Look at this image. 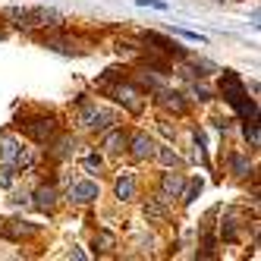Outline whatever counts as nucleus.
<instances>
[{
  "mask_svg": "<svg viewBox=\"0 0 261 261\" xmlns=\"http://www.w3.org/2000/svg\"><path fill=\"white\" fill-rule=\"evenodd\" d=\"M79 123L88 133H107V129L117 123V114L107 110V107L91 104V101H79Z\"/></svg>",
  "mask_w": 261,
  "mask_h": 261,
  "instance_id": "20e7f679",
  "label": "nucleus"
},
{
  "mask_svg": "<svg viewBox=\"0 0 261 261\" xmlns=\"http://www.w3.org/2000/svg\"><path fill=\"white\" fill-rule=\"evenodd\" d=\"M142 41H145V44H154V50L167 54V57H186L182 44H176V41H170V38H164V35H158V32H145Z\"/></svg>",
  "mask_w": 261,
  "mask_h": 261,
  "instance_id": "9d476101",
  "label": "nucleus"
},
{
  "mask_svg": "<svg viewBox=\"0 0 261 261\" xmlns=\"http://www.w3.org/2000/svg\"><path fill=\"white\" fill-rule=\"evenodd\" d=\"M19 126H22V133H25L32 142H38V145L54 142V139H57V133H60V123H57V117H54V114H35V117H25Z\"/></svg>",
  "mask_w": 261,
  "mask_h": 261,
  "instance_id": "7ed1b4c3",
  "label": "nucleus"
},
{
  "mask_svg": "<svg viewBox=\"0 0 261 261\" xmlns=\"http://www.w3.org/2000/svg\"><path fill=\"white\" fill-rule=\"evenodd\" d=\"M98 88L107 91L117 104H123L129 114H142V110H145V98H142V91L133 82H110V76H107V79L98 82Z\"/></svg>",
  "mask_w": 261,
  "mask_h": 261,
  "instance_id": "f03ea898",
  "label": "nucleus"
},
{
  "mask_svg": "<svg viewBox=\"0 0 261 261\" xmlns=\"http://www.w3.org/2000/svg\"><path fill=\"white\" fill-rule=\"evenodd\" d=\"M0 161H4V164H13L16 170H22V167L32 164L29 151L22 148V142L16 139V136H0Z\"/></svg>",
  "mask_w": 261,
  "mask_h": 261,
  "instance_id": "39448f33",
  "label": "nucleus"
},
{
  "mask_svg": "<svg viewBox=\"0 0 261 261\" xmlns=\"http://www.w3.org/2000/svg\"><path fill=\"white\" fill-rule=\"evenodd\" d=\"M242 133H246V142H249L252 148H258V120H246Z\"/></svg>",
  "mask_w": 261,
  "mask_h": 261,
  "instance_id": "412c9836",
  "label": "nucleus"
},
{
  "mask_svg": "<svg viewBox=\"0 0 261 261\" xmlns=\"http://www.w3.org/2000/svg\"><path fill=\"white\" fill-rule=\"evenodd\" d=\"M13 182H16V167H13V164H4V167H0V186H4V189H10Z\"/></svg>",
  "mask_w": 261,
  "mask_h": 261,
  "instance_id": "4be33fe9",
  "label": "nucleus"
},
{
  "mask_svg": "<svg viewBox=\"0 0 261 261\" xmlns=\"http://www.w3.org/2000/svg\"><path fill=\"white\" fill-rule=\"evenodd\" d=\"M230 170H233V176L246 179V176L252 173V164H249V158H246V154H233V158H230Z\"/></svg>",
  "mask_w": 261,
  "mask_h": 261,
  "instance_id": "a211bd4d",
  "label": "nucleus"
},
{
  "mask_svg": "<svg viewBox=\"0 0 261 261\" xmlns=\"http://www.w3.org/2000/svg\"><path fill=\"white\" fill-rule=\"evenodd\" d=\"M0 233H4L7 239H29V236H38L41 233V227H35V223H29V220H4V227H0Z\"/></svg>",
  "mask_w": 261,
  "mask_h": 261,
  "instance_id": "1a4fd4ad",
  "label": "nucleus"
},
{
  "mask_svg": "<svg viewBox=\"0 0 261 261\" xmlns=\"http://www.w3.org/2000/svg\"><path fill=\"white\" fill-rule=\"evenodd\" d=\"M101 164H104V161H101L98 154H88V158H85V167H88V170H101Z\"/></svg>",
  "mask_w": 261,
  "mask_h": 261,
  "instance_id": "b1692460",
  "label": "nucleus"
},
{
  "mask_svg": "<svg viewBox=\"0 0 261 261\" xmlns=\"http://www.w3.org/2000/svg\"><path fill=\"white\" fill-rule=\"evenodd\" d=\"M126 148H129V154H133L136 161H151L154 151H158V142L148 136V133H133V136H129V142H126Z\"/></svg>",
  "mask_w": 261,
  "mask_h": 261,
  "instance_id": "0eeeda50",
  "label": "nucleus"
},
{
  "mask_svg": "<svg viewBox=\"0 0 261 261\" xmlns=\"http://www.w3.org/2000/svg\"><path fill=\"white\" fill-rule=\"evenodd\" d=\"M182 186H186L182 173H179V170H170V167H167V173L161 176V195H164V198H179Z\"/></svg>",
  "mask_w": 261,
  "mask_h": 261,
  "instance_id": "f8f14e48",
  "label": "nucleus"
},
{
  "mask_svg": "<svg viewBox=\"0 0 261 261\" xmlns=\"http://www.w3.org/2000/svg\"><path fill=\"white\" fill-rule=\"evenodd\" d=\"M154 95H158V104L167 110V114H176V117H182L186 114V110H189V101H186V95H179V91H170V88H158L154 91Z\"/></svg>",
  "mask_w": 261,
  "mask_h": 261,
  "instance_id": "6e6552de",
  "label": "nucleus"
},
{
  "mask_svg": "<svg viewBox=\"0 0 261 261\" xmlns=\"http://www.w3.org/2000/svg\"><path fill=\"white\" fill-rule=\"evenodd\" d=\"M72 151H76V139H60L57 145H54V158L57 161H66V158H72Z\"/></svg>",
  "mask_w": 261,
  "mask_h": 261,
  "instance_id": "6ab92c4d",
  "label": "nucleus"
},
{
  "mask_svg": "<svg viewBox=\"0 0 261 261\" xmlns=\"http://www.w3.org/2000/svg\"><path fill=\"white\" fill-rule=\"evenodd\" d=\"M69 201L72 204H95L101 198V186L95 179H79V182H72L69 186Z\"/></svg>",
  "mask_w": 261,
  "mask_h": 261,
  "instance_id": "423d86ee",
  "label": "nucleus"
},
{
  "mask_svg": "<svg viewBox=\"0 0 261 261\" xmlns=\"http://www.w3.org/2000/svg\"><path fill=\"white\" fill-rule=\"evenodd\" d=\"M154 158H158V161H161L164 167H173V170H179V167H182V158H179V154L173 151L170 145H161L158 151H154Z\"/></svg>",
  "mask_w": 261,
  "mask_h": 261,
  "instance_id": "f3484780",
  "label": "nucleus"
},
{
  "mask_svg": "<svg viewBox=\"0 0 261 261\" xmlns=\"http://www.w3.org/2000/svg\"><path fill=\"white\" fill-rule=\"evenodd\" d=\"M220 239H223V242H236V239H239V220H236L233 211L220 220Z\"/></svg>",
  "mask_w": 261,
  "mask_h": 261,
  "instance_id": "dca6fc26",
  "label": "nucleus"
},
{
  "mask_svg": "<svg viewBox=\"0 0 261 261\" xmlns=\"http://www.w3.org/2000/svg\"><path fill=\"white\" fill-rule=\"evenodd\" d=\"M95 246H101V252H107L110 246H114V236L110 233H95Z\"/></svg>",
  "mask_w": 261,
  "mask_h": 261,
  "instance_id": "5701e85b",
  "label": "nucleus"
},
{
  "mask_svg": "<svg viewBox=\"0 0 261 261\" xmlns=\"http://www.w3.org/2000/svg\"><path fill=\"white\" fill-rule=\"evenodd\" d=\"M126 142H129V133L120 129V126H110L107 133H104V148H107L110 154H120L123 148H126Z\"/></svg>",
  "mask_w": 261,
  "mask_h": 261,
  "instance_id": "2eb2a0df",
  "label": "nucleus"
},
{
  "mask_svg": "<svg viewBox=\"0 0 261 261\" xmlns=\"http://www.w3.org/2000/svg\"><path fill=\"white\" fill-rule=\"evenodd\" d=\"M198 195H201V179H192L189 186H182V192H179V198H182L186 204H192Z\"/></svg>",
  "mask_w": 261,
  "mask_h": 261,
  "instance_id": "aec40b11",
  "label": "nucleus"
},
{
  "mask_svg": "<svg viewBox=\"0 0 261 261\" xmlns=\"http://www.w3.org/2000/svg\"><path fill=\"white\" fill-rule=\"evenodd\" d=\"M139 7H154V10H167L164 0H139Z\"/></svg>",
  "mask_w": 261,
  "mask_h": 261,
  "instance_id": "393cba45",
  "label": "nucleus"
},
{
  "mask_svg": "<svg viewBox=\"0 0 261 261\" xmlns=\"http://www.w3.org/2000/svg\"><path fill=\"white\" fill-rule=\"evenodd\" d=\"M4 19H10L19 29H44V25H60V13L47 7H7Z\"/></svg>",
  "mask_w": 261,
  "mask_h": 261,
  "instance_id": "f257e3e1",
  "label": "nucleus"
},
{
  "mask_svg": "<svg viewBox=\"0 0 261 261\" xmlns=\"http://www.w3.org/2000/svg\"><path fill=\"white\" fill-rule=\"evenodd\" d=\"M167 211H170V198H164L161 192H158L154 198H148V201H145V217L151 220V223L164 220V217H167Z\"/></svg>",
  "mask_w": 261,
  "mask_h": 261,
  "instance_id": "4468645a",
  "label": "nucleus"
},
{
  "mask_svg": "<svg viewBox=\"0 0 261 261\" xmlns=\"http://www.w3.org/2000/svg\"><path fill=\"white\" fill-rule=\"evenodd\" d=\"M195 95H198V101H211V91L204 85H195Z\"/></svg>",
  "mask_w": 261,
  "mask_h": 261,
  "instance_id": "a878e982",
  "label": "nucleus"
},
{
  "mask_svg": "<svg viewBox=\"0 0 261 261\" xmlns=\"http://www.w3.org/2000/svg\"><path fill=\"white\" fill-rule=\"evenodd\" d=\"M136 192H139V182H136V173H129V170H123L117 179H114V195L120 198V201H133L136 198Z\"/></svg>",
  "mask_w": 261,
  "mask_h": 261,
  "instance_id": "9b49d317",
  "label": "nucleus"
},
{
  "mask_svg": "<svg viewBox=\"0 0 261 261\" xmlns=\"http://www.w3.org/2000/svg\"><path fill=\"white\" fill-rule=\"evenodd\" d=\"M57 198H60V192L54 189V186H41V189H35L32 204L38 211H54V208H57Z\"/></svg>",
  "mask_w": 261,
  "mask_h": 261,
  "instance_id": "ddd939ff",
  "label": "nucleus"
}]
</instances>
